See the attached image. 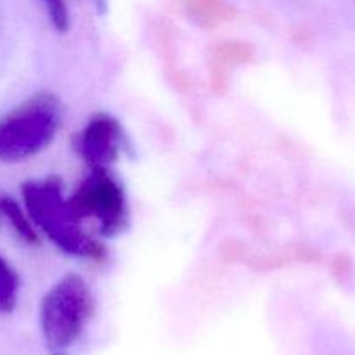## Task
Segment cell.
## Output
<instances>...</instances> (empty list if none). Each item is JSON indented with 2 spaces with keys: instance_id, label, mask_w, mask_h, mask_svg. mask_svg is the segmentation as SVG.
I'll use <instances>...</instances> for the list:
<instances>
[{
  "instance_id": "obj_1",
  "label": "cell",
  "mask_w": 355,
  "mask_h": 355,
  "mask_svg": "<svg viewBox=\"0 0 355 355\" xmlns=\"http://www.w3.org/2000/svg\"><path fill=\"white\" fill-rule=\"evenodd\" d=\"M21 193L31 224L61 252L76 259H104L103 245L82 227V220L64 196L61 180L55 177L28 180L21 186Z\"/></svg>"
},
{
  "instance_id": "obj_8",
  "label": "cell",
  "mask_w": 355,
  "mask_h": 355,
  "mask_svg": "<svg viewBox=\"0 0 355 355\" xmlns=\"http://www.w3.org/2000/svg\"><path fill=\"white\" fill-rule=\"evenodd\" d=\"M19 277L3 257H0V314H7L17 304Z\"/></svg>"
},
{
  "instance_id": "obj_5",
  "label": "cell",
  "mask_w": 355,
  "mask_h": 355,
  "mask_svg": "<svg viewBox=\"0 0 355 355\" xmlns=\"http://www.w3.org/2000/svg\"><path fill=\"white\" fill-rule=\"evenodd\" d=\"M123 130L116 118L97 113L78 134V153L90 168H107L120 156Z\"/></svg>"
},
{
  "instance_id": "obj_4",
  "label": "cell",
  "mask_w": 355,
  "mask_h": 355,
  "mask_svg": "<svg viewBox=\"0 0 355 355\" xmlns=\"http://www.w3.org/2000/svg\"><path fill=\"white\" fill-rule=\"evenodd\" d=\"M68 201L80 220H96L103 236L113 238L127 227V196L107 168H90Z\"/></svg>"
},
{
  "instance_id": "obj_10",
  "label": "cell",
  "mask_w": 355,
  "mask_h": 355,
  "mask_svg": "<svg viewBox=\"0 0 355 355\" xmlns=\"http://www.w3.org/2000/svg\"><path fill=\"white\" fill-rule=\"evenodd\" d=\"M2 222H3V217H2V211H0V225H2Z\"/></svg>"
},
{
  "instance_id": "obj_7",
  "label": "cell",
  "mask_w": 355,
  "mask_h": 355,
  "mask_svg": "<svg viewBox=\"0 0 355 355\" xmlns=\"http://www.w3.org/2000/svg\"><path fill=\"white\" fill-rule=\"evenodd\" d=\"M0 211H2L3 220L14 229V232H16L23 241L37 243V229L31 224L26 210H23L12 198L6 196V194H0Z\"/></svg>"
},
{
  "instance_id": "obj_2",
  "label": "cell",
  "mask_w": 355,
  "mask_h": 355,
  "mask_svg": "<svg viewBox=\"0 0 355 355\" xmlns=\"http://www.w3.org/2000/svg\"><path fill=\"white\" fill-rule=\"evenodd\" d=\"M62 107L54 94L40 92L0 118V163H19L40 155L61 128Z\"/></svg>"
},
{
  "instance_id": "obj_9",
  "label": "cell",
  "mask_w": 355,
  "mask_h": 355,
  "mask_svg": "<svg viewBox=\"0 0 355 355\" xmlns=\"http://www.w3.org/2000/svg\"><path fill=\"white\" fill-rule=\"evenodd\" d=\"M47 12L49 19H51L52 26L58 31H68L69 28V10L66 0H42Z\"/></svg>"
},
{
  "instance_id": "obj_6",
  "label": "cell",
  "mask_w": 355,
  "mask_h": 355,
  "mask_svg": "<svg viewBox=\"0 0 355 355\" xmlns=\"http://www.w3.org/2000/svg\"><path fill=\"white\" fill-rule=\"evenodd\" d=\"M184 6L201 26H217L232 16V9L224 0H184Z\"/></svg>"
},
{
  "instance_id": "obj_3",
  "label": "cell",
  "mask_w": 355,
  "mask_h": 355,
  "mask_svg": "<svg viewBox=\"0 0 355 355\" xmlns=\"http://www.w3.org/2000/svg\"><path fill=\"white\" fill-rule=\"evenodd\" d=\"M94 295L78 274L62 276L40 305V326L51 355H66L94 315Z\"/></svg>"
}]
</instances>
